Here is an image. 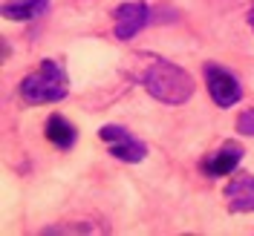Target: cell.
I'll use <instances>...</instances> for the list:
<instances>
[{"label": "cell", "mask_w": 254, "mask_h": 236, "mask_svg": "<svg viewBox=\"0 0 254 236\" xmlns=\"http://www.w3.org/2000/svg\"><path fill=\"white\" fill-rule=\"evenodd\" d=\"M47 9H49V0H6L3 3V17L32 20V17H41Z\"/></svg>", "instance_id": "9c48e42d"}, {"label": "cell", "mask_w": 254, "mask_h": 236, "mask_svg": "<svg viewBox=\"0 0 254 236\" xmlns=\"http://www.w3.org/2000/svg\"><path fill=\"white\" fill-rule=\"evenodd\" d=\"M44 133H47L49 144H55L58 150H72V144H75V139H78V130L69 124L64 115H49Z\"/></svg>", "instance_id": "ba28073f"}, {"label": "cell", "mask_w": 254, "mask_h": 236, "mask_svg": "<svg viewBox=\"0 0 254 236\" xmlns=\"http://www.w3.org/2000/svg\"><path fill=\"white\" fill-rule=\"evenodd\" d=\"M237 133L240 136H254V110H246L237 115Z\"/></svg>", "instance_id": "30bf717a"}, {"label": "cell", "mask_w": 254, "mask_h": 236, "mask_svg": "<svg viewBox=\"0 0 254 236\" xmlns=\"http://www.w3.org/2000/svg\"><path fill=\"white\" fill-rule=\"evenodd\" d=\"M44 234H95V228H90V225H72V228L55 225V228H47Z\"/></svg>", "instance_id": "8fae6325"}, {"label": "cell", "mask_w": 254, "mask_h": 236, "mask_svg": "<svg viewBox=\"0 0 254 236\" xmlns=\"http://www.w3.org/2000/svg\"><path fill=\"white\" fill-rule=\"evenodd\" d=\"M249 26L254 29V3H252V9H249Z\"/></svg>", "instance_id": "7c38bea8"}, {"label": "cell", "mask_w": 254, "mask_h": 236, "mask_svg": "<svg viewBox=\"0 0 254 236\" xmlns=\"http://www.w3.org/2000/svg\"><path fill=\"white\" fill-rule=\"evenodd\" d=\"M205 87H208V95H211V101L222 107V110H228V107H234L240 104V98H243V87H240V81L234 78V72H228L225 66H217V63H205Z\"/></svg>", "instance_id": "277c9868"}, {"label": "cell", "mask_w": 254, "mask_h": 236, "mask_svg": "<svg viewBox=\"0 0 254 236\" xmlns=\"http://www.w3.org/2000/svg\"><path fill=\"white\" fill-rule=\"evenodd\" d=\"M240 161H243V147L234 142H228V144H222V147H217L214 153H208L199 167H202V173L208 179H220V176L234 173Z\"/></svg>", "instance_id": "8992f818"}, {"label": "cell", "mask_w": 254, "mask_h": 236, "mask_svg": "<svg viewBox=\"0 0 254 236\" xmlns=\"http://www.w3.org/2000/svg\"><path fill=\"white\" fill-rule=\"evenodd\" d=\"M142 87L162 104H185L193 95V78L182 66L165 61V58H150V63L142 72Z\"/></svg>", "instance_id": "6da1fadb"}, {"label": "cell", "mask_w": 254, "mask_h": 236, "mask_svg": "<svg viewBox=\"0 0 254 236\" xmlns=\"http://www.w3.org/2000/svg\"><path fill=\"white\" fill-rule=\"evenodd\" d=\"M147 23H150V6L142 3V0L122 3V6H116V12H113V32H116L119 41L136 38Z\"/></svg>", "instance_id": "5b68a950"}, {"label": "cell", "mask_w": 254, "mask_h": 236, "mask_svg": "<svg viewBox=\"0 0 254 236\" xmlns=\"http://www.w3.org/2000/svg\"><path fill=\"white\" fill-rule=\"evenodd\" d=\"M69 93V81H66V72L64 66L55 58H44L41 69L32 72L20 81V98L26 104H58L64 101Z\"/></svg>", "instance_id": "7a4b0ae2"}, {"label": "cell", "mask_w": 254, "mask_h": 236, "mask_svg": "<svg viewBox=\"0 0 254 236\" xmlns=\"http://www.w3.org/2000/svg\"><path fill=\"white\" fill-rule=\"evenodd\" d=\"M98 139L110 147V156L119 158V161L139 164V161L147 156V144L139 142L136 136H130L125 127H119V124H104L98 130Z\"/></svg>", "instance_id": "3957f363"}, {"label": "cell", "mask_w": 254, "mask_h": 236, "mask_svg": "<svg viewBox=\"0 0 254 236\" xmlns=\"http://www.w3.org/2000/svg\"><path fill=\"white\" fill-rule=\"evenodd\" d=\"M225 202L231 213H254V176L237 173L225 185Z\"/></svg>", "instance_id": "52a82bcc"}]
</instances>
